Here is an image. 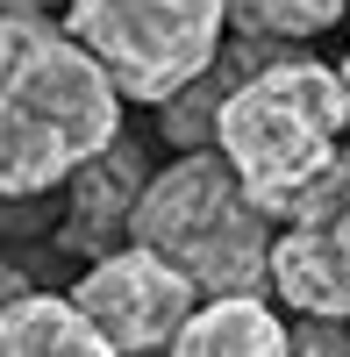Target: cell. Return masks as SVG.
Wrapping results in <instances>:
<instances>
[{
  "label": "cell",
  "instance_id": "cell-3",
  "mask_svg": "<svg viewBox=\"0 0 350 357\" xmlns=\"http://www.w3.org/2000/svg\"><path fill=\"white\" fill-rule=\"evenodd\" d=\"M129 243L186 272L200 301H265L279 222L243 193L222 151H179L151 178Z\"/></svg>",
  "mask_w": 350,
  "mask_h": 357
},
{
  "label": "cell",
  "instance_id": "cell-8",
  "mask_svg": "<svg viewBox=\"0 0 350 357\" xmlns=\"http://www.w3.org/2000/svg\"><path fill=\"white\" fill-rule=\"evenodd\" d=\"M165 357H294V321L272 301H200Z\"/></svg>",
  "mask_w": 350,
  "mask_h": 357
},
{
  "label": "cell",
  "instance_id": "cell-2",
  "mask_svg": "<svg viewBox=\"0 0 350 357\" xmlns=\"http://www.w3.org/2000/svg\"><path fill=\"white\" fill-rule=\"evenodd\" d=\"M343 129H350V79H343V65L286 50L250 86L229 93L222 122H215V151L243 178V193L265 207L272 222H286L336 172Z\"/></svg>",
  "mask_w": 350,
  "mask_h": 357
},
{
  "label": "cell",
  "instance_id": "cell-4",
  "mask_svg": "<svg viewBox=\"0 0 350 357\" xmlns=\"http://www.w3.org/2000/svg\"><path fill=\"white\" fill-rule=\"evenodd\" d=\"M65 29L100 57L122 100L172 107L229 50V0H72Z\"/></svg>",
  "mask_w": 350,
  "mask_h": 357
},
{
  "label": "cell",
  "instance_id": "cell-14",
  "mask_svg": "<svg viewBox=\"0 0 350 357\" xmlns=\"http://www.w3.org/2000/svg\"><path fill=\"white\" fill-rule=\"evenodd\" d=\"M343 79H350V50H343Z\"/></svg>",
  "mask_w": 350,
  "mask_h": 357
},
{
  "label": "cell",
  "instance_id": "cell-13",
  "mask_svg": "<svg viewBox=\"0 0 350 357\" xmlns=\"http://www.w3.org/2000/svg\"><path fill=\"white\" fill-rule=\"evenodd\" d=\"M57 8V0H0V15H50ZM65 8H72V0H65Z\"/></svg>",
  "mask_w": 350,
  "mask_h": 357
},
{
  "label": "cell",
  "instance_id": "cell-7",
  "mask_svg": "<svg viewBox=\"0 0 350 357\" xmlns=\"http://www.w3.org/2000/svg\"><path fill=\"white\" fill-rule=\"evenodd\" d=\"M151 178L158 172H151V158H143L136 136H122L114 151H100L72 178V207H65V222H57V243L79 250L86 264L129 250V229H136V207H143V193H151Z\"/></svg>",
  "mask_w": 350,
  "mask_h": 357
},
{
  "label": "cell",
  "instance_id": "cell-5",
  "mask_svg": "<svg viewBox=\"0 0 350 357\" xmlns=\"http://www.w3.org/2000/svg\"><path fill=\"white\" fill-rule=\"evenodd\" d=\"M72 301L122 357H165L172 343H179V329L200 314L193 279L172 272L165 257L136 250V243L100 257V264H86L79 286H72Z\"/></svg>",
  "mask_w": 350,
  "mask_h": 357
},
{
  "label": "cell",
  "instance_id": "cell-6",
  "mask_svg": "<svg viewBox=\"0 0 350 357\" xmlns=\"http://www.w3.org/2000/svg\"><path fill=\"white\" fill-rule=\"evenodd\" d=\"M272 286L279 307H294L300 321H350V151L279 222Z\"/></svg>",
  "mask_w": 350,
  "mask_h": 357
},
{
  "label": "cell",
  "instance_id": "cell-10",
  "mask_svg": "<svg viewBox=\"0 0 350 357\" xmlns=\"http://www.w3.org/2000/svg\"><path fill=\"white\" fill-rule=\"evenodd\" d=\"M350 0H229V29L250 43H307V36H322V29L343 22Z\"/></svg>",
  "mask_w": 350,
  "mask_h": 357
},
{
  "label": "cell",
  "instance_id": "cell-9",
  "mask_svg": "<svg viewBox=\"0 0 350 357\" xmlns=\"http://www.w3.org/2000/svg\"><path fill=\"white\" fill-rule=\"evenodd\" d=\"M0 357H122L93 321L79 314L72 293H22L0 314Z\"/></svg>",
  "mask_w": 350,
  "mask_h": 357
},
{
  "label": "cell",
  "instance_id": "cell-11",
  "mask_svg": "<svg viewBox=\"0 0 350 357\" xmlns=\"http://www.w3.org/2000/svg\"><path fill=\"white\" fill-rule=\"evenodd\" d=\"M294 357H350V321H294Z\"/></svg>",
  "mask_w": 350,
  "mask_h": 357
},
{
  "label": "cell",
  "instance_id": "cell-1",
  "mask_svg": "<svg viewBox=\"0 0 350 357\" xmlns=\"http://www.w3.org/2000/svg\"><path fill=\"white\" fill-rule=\"evenodd\" d=\"M114 143L122 93L100 57L43 15H0V200L72 186Z\"/></svg>",
  "mask_w": 350,
  "mask_h": 357
},
{
  "label": "cell",
  "instance_id": "cell-12",
  "mask_svg": "<svg viewBox=\"0 0 350 357\" xmlns=\"http://www.w3.org/2000/svg\"><path fill=\"white\" fill-rule=\"evenodd\" d=\"M22 293H36V286H29V272H22L15 257H0V314H8V307L22 301Z\"/></svg>",
  "mask_w": 350,
  "mask_h": 357
}]
</instances>
